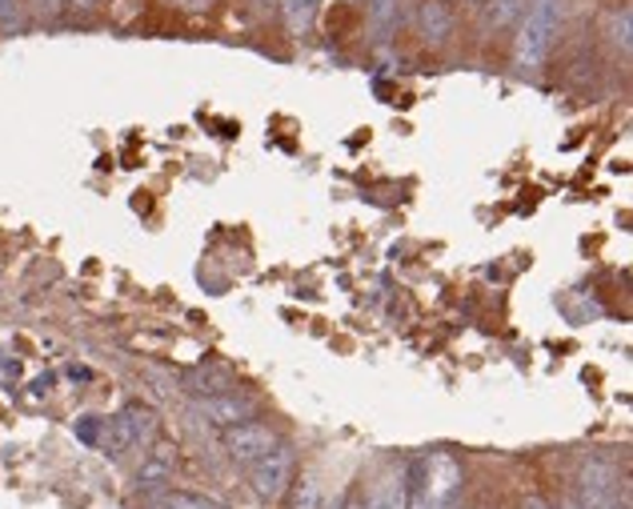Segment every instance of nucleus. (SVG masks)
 <instances>
[{"label":"nucleus","instance_id":"obj_9","mask_svg":"<svg viewBox=\"0 0 633 509\" xmlns=\"http://www.w3.org/2000/svg\"><path fill=\"white\" fill-rule=\"evenodd\" d=\"M313 17H317V0H281V21L290 36H309Z\"/></svg>","mask_w":633,"mask_h":509},{"label":"nucleus","instance_id":"obj_20","mask_svg":"<svg viewBox=\"0 0 633 509\" xmlns=\"http://www.w3.org/2000/svg\"><path fill=\"white\" fill-rule=\"evenodd\" d=\"M97 0H68V9H77V12H85V9H92Z\"/></svg>","mask_w":633,"mask_h":509},{"label":"nucleus","instance_id":"obj_1","mask_svg":"<svg viewBox=\"0 0 633 509\" xmlns=\"http://www.w3.org/2000/svg\"><path fill=\"white\" fill-rule=\"evenodd\" d=\"M557 24H561V9L557 0H537L534 9L522 17L517 41H513V68L517 73H537L545 65V56L554 48Z\"/></svg>","mask_w":633,"mask_h":509},{"label":"nucleus","instance_id":"obj_21","mask_svg":"<svg viewBox=\"0 0 633 509\" xmlns=\"http://www.w3.org/2000/svg\"><path fill=\"white\" fill-rule=\"evenodd\" d=\"M525 509H549V506L542 498H525Z\"/></svg>","mask_w":633,"mask_h":509},{"label":"nucleus","instance_id":"obj_11","mask_svg":"<svg viewBox=\"0 0 633 509\" xmlns=\"http://www.w3.org/2000/svg\"><path fill=\"white\" fill-rule=\"evenodd\" d=\"M422 29H425V36H434V41H445V36H449V29H454V17H449V9H445L441 0H425Z\"/></svg>","mask_w":633,"mask_h":509},{"label":"nucleus","instance_id":"obj_13","mask_svg":"<svg viewBox=\"0 0 633 509\" xmlns=\"http://www.w3.org/2000/svg\"><path fill=\"white\" fill-rule=\"evenodd\" d=\"M369 21L378 33H390V24L397 21V0H369Z\"/></svg>","mask_w":633,"mask_h":509},{"label":"nucleus","instance_id":"obj_5","mask_svg":"<svg viewBox=\"0 0 633 509\" xmlns=\"http://www.w3.org/2000/svg\"><path fill=\"white\" fill-rule=\"evenodd\" d=\"M277 445V433H273V425H265V421H241V425H229L225 430V450H229V457H233L237 465H253L261 454H269Z\"/></svg>","mask_w":633,"mask_h":509},{"label":"nucleus","instance_id":"obj_23","mask_svg":"<svg viewBox=\"0 0 633 509\" xmlns=\"http://www.w3.org/2000/svg\"><path fill=\"white\" fill-rule=\"evenodd\" d=\"M561 509H581V506H561Z\"/></svg>","mask_w":633,"mask_h":509},{"label":"nucleus","instance_id":"obj_8","mask_svg":"<svg viewBox=\"0 0 633 509\" xmlns=\"http://www.w3.org/2000/svg\"><path fill=\"white\" fill-rule=\"evenodd\" d=\"M365 509H405V469L401 474H385L369 494Z\"/></svg>","mask_w":633,"mask_h":509},{"label":"nucleus","instance_id":"obj_6","mask_svg":"<svg viewBox=\"0 0 633 509\" xmlns=\"http://www.w3.org/2000/svg\"><path fill=\"white\" fill-rule=\"evenodd\" d=\"M253 401L237 398V393H212V398L200 401V418H209V425L217 430H229V425H241V421L253 418Z\"/></svg>","mask_w":633,"mask_h":509},{"label":"nucleus","instance_id":"obj_16","mask_svg":"<svg viewBox=\"0 0 633 509\" xmlns=\"http://www.w3.org/2000/svg\"><path fill=\"white\" fill-rule=\"evenodd\" d=\"M498 9H493V21L498 24H505L510 17H517V9H522V0H493Z\"/></svg>","mask_w":633,"mask_h":509},{"label":"nucleus","instance_id":"obj_2","mask_svg":"<svg viewBox=\"0 0 633 509\" xmlns=\"http://www.w3.org/2000/svg\"><path fill=\"white\" fill-rule=\"evenodd\" d=\"M410 477L429 494V501L437 509H454L457 494H461V465L449 454H434L425 457V462L410 465Z\"/></svg>","mask_w":633,"mask_h":509},{"label":"nucleus","instance_id":"obj_17","mask_svg":"<svg viewBox=\"0 0 633 509\" xmlns=\"http://www.w3.org/2000/svg\"><path fill=\"white\" fill-rule=\"evenodd\" d=\"M0 24H17V0H0Z\"/></svg>","mask_w":633,"mask_h":509},{"label":"nucleus","instance_id":"obj_18","mask_svg":"<svg viewBox=\"0 0 633 509\" xmlns=\"http://www.w3.org/2000/svg\"><path fill=\"white\" fill-rule=\"evenodd\" d=\"M329 509H365V501L357 498V494H345V498H341V501H334V506H329Z\"/></svg>","mask_w":633,"mask_h":509},{"label":"nucleus","instance_id":"obj_7","mask_svg":"<svg viewBox=\"0 0 633 509\" xmlns=\"http://www.w3.org/2000/svg\"><path fill=\"white\" fill-rule=\"evenodd\" d=\"M581 494H586V506L581 509H598L613 501V469L605 462H589L586 474H581Z\"/></svg>","mask_w":633,"mask_h":509},{"label":"nucleus","instance_id":"obj_22","mask_svg":"<svg viewBox=\"0 0 633 509\" xmlns=\"http://www.w3.org/2000/svg\"><path fill=\"white\" fill-rule=\"evenodd\" d=\"M598 509H618V501H610V506H598Z\"/></svg>","mask_w":633,"mask_h":509},{"label":"nucleus","instance_id":"obj_10","mask_svg":"<svg viewBox=\"0 0 633 509\" xmlns=\"http://www.w3.org/2000/svg\"><path fill=\"white\" fill-rule=\"evenodd\" d=\"M173 465H177V450L156 445L153 454H149L145 469H141V486H156V481H165V477L173 474Z\"/></svg>","mask_w":633,"mask_h":509},{"label":"nucleus","instance_id":"obj_15","mask_svg":"<svg viewBox=\"0 0 633 509\" xmlns=\"http://www.w3.org/2000/svg\"><path fill=\"white\" fill-rule=\"evenodd\" d=\"M613 41H618V45H622V53H630V9H622L618 12V17H613Z\"/></svg>","mask_w":633,"mask_h":509},{"label":"nucleus","instance_id":"obj_4","mask_svg":"<svg viewBox=\"0 0 633 509\" xmlns=\"http://www.w3.org/2000/svg\"><path fill=\"white\" fill-rule=\"evenodd\" d=\"M153 433H156L153 413H149L145 405H129V410H121L105 425V450H109V454H124V450H133V445H149Z\"/></svg>","mask_w":633,"mask_h":509},{"label":"nucleus","instance_id":"obj_12","mask_svg":"<svg viewBox=\"0 0 633 509\" xmlns=\"http://www.w3.org/2000/svg\"><path fill=\"white\" fill-rule=\"evenodd\" d=\"M293 509H325V498H321V486L305 477L297 489H293Z\"/></svg>","mask_w":633,"mask_h":509},{"label":"nucleus","instance_id":"obj_14","mask_svg":"<svg viewBox=\"0 0 633 509\" xmlns=\"http://www.w3.org/2000/svg\"><path fill=\"white\" fill-rule=\"evenodd\" d=\"M161 509H221V506L209 498H197V494H168V498L161 501Z\"/></svg>","mask_w":633,"mask_h":509},{"label":"nucleus","instance_id":"obj_3","mask_svg":"<svg viewBox=\"0 0 633 509\" xmlns=\"http://www.w3.org/2000/svg\"><path fill=\"white\" fill-rule=\"evenodd\" d=\"M249 481H253V494L261 501H277L285 498V489L293 486V450L290 445H273L269 454H261L249 465Z\"/></svg>","mask_w":633,"mask_h":509},{"label":"nucleus","instance_id":"obj_19","mask_svg":"<svg viewBox=\"0 0 633 509\" xmlns=\"http://www.w3.org/2000/svg\"><path fill=\"white\" fill-rule=\"evenodd\" d=\"M33 9L41 12V17H53V12L61 9V0H33Z\"/></svg>","mask_w":633,"mask_h":509}]
</instances>
